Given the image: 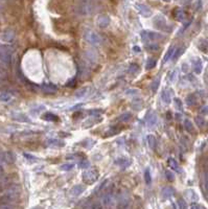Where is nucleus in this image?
Returning a JSON list of instances; mask_svg holds the SVG:
<instances>
[{"mask_svg":"<svg viewBox=\"0 0 208 209\" xmlns=\"http://www.w3.org/2000/svg\"><path fill=\"white\" fill-rule=\"evenodd\" d=\"M195 102H197V99H195V96L194 94H190L186 97V104L188 106H195Z\"/></svg>","mask_w":208,"mask_h":209,"instance_id":"nucleus-35","label":"nucleus"},{"mask_svg":"<svg viewBox=\"0 0 208 209\" xmlns=\"http://www.w3.org/2000/svg\"><path fill=\"white\" fill-rule=\"evenodd\" d=\"M205 188L208 191V171L206 173V176H205Z\"/></svg>","mask_w":208,"mask_h":209,"instance_id":"nucleus-49","label":"nucleus"},{"mask_svg":"<svg viewBox=\"0 0 208 209\" xmlns=\"http://www.w3.org/2000/svg\"><path fill=\"white\" fill-rule=\"evenodd\" d=\"M183 50H184V49L183 48H179V49H177V50H175V52H174V55L172 57V59L174 61H176L177 59H178L180 55H182V52H183Z\"/></svg>","mask_w":208,"mask_h":209,"instance_id":"nucleus-44","label":"nucleus"},{"mask_svg":"<svg viewBox=\"0 0 208 209\" xmlns=\"http://www.w3.org/2000/svg\"><path fill=\"white\" fill-rule=\"evenodd\" d=\"M161 99L163 101V102H165L167 105L170 104V102H172V96H170L169 90H163L162 94H161Z\"/></svg>","mask_w":208,"mask_h":209,"instance_id":"nucleus-20","label":"nucleus"},{"mask_svg":"<svg viewBox=\"0 0 208 209\" xmlns=\"http://www.w3.org/2000/svg\"><path fill=\"white\" fill-rule=\"evenodd\" d=\"M154 25H155V27H157L158 29L164 30V32H167V33H169L170 30H172V27L167 24L165 18L163 16H161V15H158V16L154 19Z\"/></svg>","mask_w":208,"mask_h":209,"instance_id":"nucleus-7","label":"nucleus"},{"mask_svg":"<svg viewBox=\"0 0 208 209\" xmlns=\"http://www.w3.org/2000/svg\"><path fill=\"white\" fill-rule=\"evenodd\" d=\"M2 173H3V170H2V166L0 165V176L2 175Z\"/></svg>","mask_w":208,"mask_h":209,"instance_id":"nucleus-58","label":"nucleus"},{"mask_svg":"<svg viewBox=\"0 0 208 209\" xmlns=\"http://www.w3.org/2000/svg\"><path fill=\"white\" fill-rule=\"evenodd\" d=\"M144 180L147 184H151L152 182V177H151V170L150 168H147L144 171Z\"/></svg>","mask_w":208,"mask_h":209,"instance_id":"nucleus-38","label":"nucleus"},{"mask_svg":"<svg viewBox=\"0 0 208 209\" xmlns=\"http://www.w3.org/2000/svg\"><path fill=\"white\" fill-rule=\"evenodd\" d=\"M12 99V94L10 92H1L0 93V101L1 102H10Z\"/></svg>","mask_w":208,"mask_h":209,"instance_id":"nucleus-30","label":"nucleus"},{"mask_svg":"<svg viewBox=\"0 0 208 209\" xmlns=\"http://www.w3.org/2000/svg\"><path fill=\"white\" fill-rule=\"evenodd\" d=\"M145 121H147V124L148 127L155 126L157 123V115L155 114L153 111H150L147 114V119H145Z\"/></svg>","mask_w":208,"mask_h":209,"instance_id":"nucleus-13","label":"nucleus"},{"mask_svg":"<svg viewBox=\"0 0 208 209\" xmlns=\"http://www.w3.org/2000/svg\"><path fill=\"white\" fill-rule=\"evenodd\" d=\"M175 50H176V49H175V47H174V46H172V47L169 48V50L166 51L165 55L163 57V63H166V62L173 57V55H174V52H175Z\"/></svg>","mask_w":208,"mask_h":209,"instance_id":"nucleus-27","label":"nucleus"},{"mask_svg":"<svg viewBox=\"0 0 208 209\" xmlns=\"http://www.w3.org/2000/svg\"><path fill=\"white\" fill-rule=\"evenodd\" d=\"M174 102H175V106H176V108L178 109V110L181 111V110H182V102L180 101L179 98H175V99H174Z\"/></svg>","mask_w":208,"mask_h":209,"instance_id":"nucleus-46","label":"nucleus"},{"mask_svg":"<svg viewBox=\"0 0 208 209\" xmlns=\"http://www.w3.org/2000/svg\"><path fill=\"white\" fill-rule=\"evenodd\" d=\"M32 209H43L41 206H35V207H33Z\"/></svg>","mask_w":208,"mask_h":209,"instance_id":"nucleus-56","label":"nucleus"},{"mask_svg":"<svg viewBox=\"0 0 208 209\" xmlns=\"http://www.w3.org/2000/svg\"><path fill=\"white\" fill-rule=\"evenodd\" d=\"M176 1H181V2H188L190 0H176Z\"/></svg>","mask_w":208,"mask_h":209,"instance_id":"nucleus-57","label":"nucleus"},{"mask_svg":"<svg viewBox=\"0 0 208 209\" xmlns=\"http://www.w3.org/2000/svg\"><path fill=\"white\" fill-rule=\"evenodd\" d=\"M190 209H201V207L198 204H192L190 206Z\"/></svg>","mask_w":208,"mask_h":209,"instance_id":"nucleus-52","label":"nucleus"},{"mask_svg":"<svg viewBox=\"0 0 208 209\" xmlns=\"http://www.w3.org/2000/svg\"><path fill=\"white\" fill-rule=\"evenodd\" d=\"M163 1H169V0H163Z\"/></svg>","mask_w":208,"mask_h":209,"instance_id":"nucleus-60","label":"nucleus"},{"mask_svg":"<svg viewBox=\"0 0 208 209\" xmlns=\"http://www.w3.org/2000/svg\"><path fill=\"white\" fill-rule=\"evenodd\" d=\"M165 176H166L167 180H169V181H174V179H175V176H174V174L172 173V171H169V170L165 171Z\"/></svg>","mask_w":208,"mask_h":209,"instance_id":"nucleus-47","label":"nucleus"},{"mask_svg":"<svg viewBox=\"0 0 208 209\" xmlns=\"http://www.w3.org/2000/svg\"><path fill=\"white\" fill-rule=\"evenodd\" d=\"M122 209H129L128 207H126V208H122Z\"/></svg>","mask_w":208,"mask_h":209,"instance_id":"nucleus-59","label":"nucleus"},{"mask_svg":"<svg viewBox=\"0 0 208 209\" xmlns=\"http://www.w3.org/2000/svg\"><path fill=\"white\" fill-rule=\"evenodd\" d=\"M131 117H132V114L130 113V112H126V113L120 115L117 119H118V121H122V123H126V121L131 119Z\"/></svg>","mask_w":208,"mask_h":209,"instance_id":"nucleus-31","label":"nucleus"},{"mask_svg":"<svg viewBox=\"0 0 208 209\" xmlns=\"http://www.w3.org/2000/svg\"><path fill=\"white\" fill-rule=\"evenodd\" d=\"M74 167V164L73 163H65L63 165H61V170H65V171H68V170H71L72 168Z\"/></svg>","mask_w":208,"mask_h":209,"instance_id":"nucleus-42","label":"nucleus"},{"mask_svg":"<svg viewBox=\"0 0 208 209\" xmlns=\"http://www.w3.org/2000/svg\"><path fill=\"white\" fill-rule=\"evenodd\" d=\"M0 209H15V206L12 203L1 202L0 203Z\"/></svg>","mask_w":208,"mask_h":209,"instance_id":"nucleus-41","label":"nucleus"},{"mask_svg":"<svg viewBox=\"0 0 208 209\" xmlns=\"http://www.w3.org/2000/svg\"><path fill=\"white\" fill-rule=\"evenodd\" d=\"M114 162H115L116 165H118V166L122 167V168H127L128 166H130V164H131V161H130L129 159L126 158V157H119V158H117Z\"/></svg>","mask_w":208,"mask_h":209,"instance_id":"nucleus-14","label":"nucleus"},{"mask_svg":"<svg viewBox=\"0 0 208 209\" xmlns=\"http://www.w3.org/2000/svg\"><path fill=\"white\" fill-rule=\"evenodd\" d=\"M145 49H147L148 51L153 52V51H156V50L159 49V45L155 42H151V43H148V44L145 45Z\"/></svg>","mask_w":208,"mask_h":209,"instance_id":"nucleus-28","label":"nucleus"},{"mask_svg":"<svg viewBox=\"0 0 208 209\" xmlns=\"http://www.w3.org/2000/svg\"><path fill=\"white\" fill-rule=\"evenodd\" d=\"M75 12L80 16H88V15H91L94 12V5L89 0H85V1L80 2L76 5Z\"/></svg>","mask_w":208,"mask_h":209,"instance_id":"nucleus-2","label":"nucleus"},{"mask_svg":"<svg viewBox=\"0 0 208 209\" xmlns=\"http://www.w3.org/2000/svg\"><path fill=\"white\" fill-rule=\"evenodd\" d=\"M110 21L111 20L109 16H107V15H99L97 19H96V24L101 29H106V27L109 26Z\"/></svg>","mask_w":208,"mask_h":209,"instance_id":"nucleus-11","label":"nucleus"},{"mask_svg":"<svg viewBox=\"0 0 208 209\" xmlns=\"http://www.w3.org/2000/svg\"><path fill=\"white\" fill-rule=\"evenodd\" d=\"M47 145L49 146H55V148H63L65 145V142L59 139H50L47 141Z\"/></svg>","mask_w":208,"mask_h":209,"instance_id":"nucleus-21","label":"nucleus"},{"mask_svg":"<svg viewBox=\"0 0 208 209\" xmlns=\"http://www.w3.org/2000/svg\"><path fill=\"white\" fill-rule=\"evenodd\" d=\"M14 38H15V34H14L13 30H11V29L4 30L3 34H2V36H1V40L3 42H7V43H11L14 40Z\"/></svg>","mask_w":208,"mask_h":209,"instance_id":"nucleus-12","label":"nucleus"},{"mask_svg":"<svg viewBox=\"0 0 208 209\" xmlns=\"http://www.w3.org/2000/svg\"><path fill=\"white\" fill-rule=\"evenodd\" d=\"M176 74H177V71H174V72H172V74H170V79L169 80L172 81V82H173V81H175V76H176Z\"/></svg>","mask_w":208,"mask_h":209,"instance_id":"nucleus-50","label":"nucleus"},{"mask_svg":"<svg viewBox=\"0 0 208 209\" xmlns=\"http://www.w3.org/2000/svg\"><path fill=\"white\" fill-rule=\"evenodd\" d=\"M133 49H134V51L140 52V48H139V47H134V48H133Z\"/></svg>","mask_w":208,"mask_h":209,"instance_id":"nucleus-55","label":"nucleus"},{"mask_svg":"<svg viewBox=\"0 0 208 209\" xmlns=\"http://www.w3.org/2000/svg\"><path fill=\"white\" fill-rule=\"evenodd\" d=\"M195 123H197V126L199 128H204L205 126H206V121H205L204 118L201 117V116L195 117Z\"/></svg>","mask_w":208,"mask_h":209,"instance_id":"nucleus-36","label":"nucleus"},{"mask_svg":"<svg viewBox=\"0 0 208 209\" xmlns=\"http://www.w3.org/2000/svg\"><path fill=\"white\" fill-rule=\"evenodd\" d=\"M12 57H13V49L8 45L0 46V61L4 64H11Z\"/></svg>","mask_w":208,"mask_h":209,"instance_id":"nucleus-5","label":"nucleus"},{"mask_svg":"<svg viewBox=\"0 0 208 209\" xmlns=\"http://www.w3.org/2000/svg\"><path fill=\"white\" fill-rule=\"evenodd\" d=\"M84 191H85V186H83V185H75V186H73L72 188H71L70 193H71V196H79L80 195H82Z\"/></svg>","mask_w":208,"mask_h":209,"instance_id":"nucleus-17","label":"nucleus"},{"mask_svg":"<svg viewBox=\"0 0 208 209\" xmlns=\"http://www.w3.org/2000/svg\"><path fill=\"white\" fill-rule=\"evenodd\" d=\"M84 39L92 45H99L101 43V37L92 29H86L84 33Z\"/></svg>","mask_w":208,"mask_h":209,"instance_id":"nucleus-4","label":"nucleus"},{"mask_svg":"<svg viewBox=\"0 0 208 209\" xmlns=\"http://www.w3.org/2000/svg\"><path fill=\"white\" fill-rule=\"evenodd\" d=\"M141 39L144 43L152 42V41H159V40L163 39V36L160 35V34L154 33V32H148V30H144V32L141 33Z\"/></svg>","mask_w":208,"mask_h":209,"instance_id":"nucleus-6","label":"nucleus"},{"mask_svg":"<svg viewBox=\"0 0 208 209\" xmlns=\"http://www.w3.org/2000/svg\"><path fill=\"white\" fill-rule=\"evenodd\" d=\"M192 67H194V70L195 73H201L202 71V62L200 59H197V60H195L192 62Z\"/></svg>","mask_w":208,"mask_h":209,"instance_id":"nucleus-24","label":"nucleus"},{"mask_svg":"<svg viewBox=\"0 0 208 209\" xmlns=\"http://www.w3.org/2000/svg\"><path fill=\"white\" fill-rule=\"evenodd\" d=\"M16 160V156L13 152H3L0 153V165L14 163Z\"/></svg>","mask_w":208,"mask_h":209,"instance_id":"nucleus-8","label":"nucleus"},{"mask_svg":"<svg viewBox=\"0 0 208 209\" xmlns=\"http://www.w3.org/2000/svg\"><path fill=\"white\" fill-rule=\"evenodd\" d=\"M184 128L185 130L189 133H194V126H192V123L189 119L184 120Z\"/></svg>","mask_w":208,"mask_h":209,"instance_id":"nucleus-34","label":"nucleus"},{"mask_svg":"<svg viewBox=\"0 0 208 209\" xmlns=\"http://www.w3.org/2000/svg\"><path fill=\"white\" fill-rule=\"evenodd\" d=\"M3 76H4V73H2L1 69H0V80H1V79H3Z\"/></svg>","mask_w":208,"mask_h":209,"instance_id":"nucleus-54","label":"nucleus"},{"mask_svg":"<svg viewBox=\"0 0 208 209\" xmlns=\"http://www.w3.org/2000/svg\"><path fill=\"white\" fill-rule=\"evenodd\" d=\"M157 64V59L156 58H148L147 60V64H145V68H147L148 70L150 69H153V68L156 66Z\"/></svg>","mask_w":208,"mask_h":209,"instance_id":"nucleus-25","label":"nucleus"},{"mask_svg":"<svg viewBox=\"0 0 208 209\" xmlns=\"http://www.w3.org/2000/svg\"><path fill=\"white\" fill-rule=\"evenodd\" d=\"M159 84H160V77L157 76L156 79H154V81L151 84V89L153 92H156L158 88H159Z\"/></svg>","mask_w":208,"mask_h":209,"instance_id":"nucleus-29","label":"nucleus"},{"mask_svg":"<svg viewBox=\"0 0 208 209\" xmlns=\"http://www.w3.org/2000/svg\"><path fill=\"white\" fill-rule=\"evenodd\" d=\"M89 161L87 160V159H83V160H80L79 162V166L82 168V170H87V168H89Z\"/></svg>","mask_w":208,"mask_h":209,"instance_id":"nucleus-37","label":"nucleus"},{"mask_svg":"<svg viewBox=\"0 0 208 209\" xmlns=\"http://www.w3.org/2000/svg\"><path fill=\"white\" fill-rule=\"evenodd\" d=\"M120 132V129H117V127L115 128H111L109 131H107L106 133H105V136L106 137H110V136H114L116 135V134H118Z\"/></svg>","mask_w":208,"mask_h":209,"instance_id":"nucleus-33","label":"nucleus"},{"mask_svg":"<svg viewBox=\"0 0 208 209\" xmlns=\"http://www.w3.org/2000/svg\"><path fill=\"white\" fill-rule=\"evenodd\" d=\"M173 195H174V189L172 187H165V188H163L162 191H161V196H162L163 199H169Z\"/></svg>","mask_w":208,"mask_h":209,"instance_id":"nucleus-22","label":"nucleus"},{"mask_svg":"<svg viewBox=\"0 0 208 209\" xmlns=\"http://www.w3.org/2000/svg\"><path fill=\"white\" fill-rule=\"evenodd\" d=\"M199 48H200L202 51L207 52V51H208V41L202 40L201 43H200V45H199Z\"/></svg>","mask_w":208,"mask_h":209,"instance_id":"nucleus-40","label":"nucleus"},{"mask_svg":"<svg viewBox=\"0 0 208 209\" xmlns=\"http://www.w3.org/2000/svg\"><path fill=\"white\" fill-rule=\"evenodd\" d=\"M174 17H175L176 20L178 21H184L186 19V13L184 10L180 8H177L175 11H174Z\"/></svg>","mask_w":208,"mask_h":209,"instance_id":"nucleus-15","label":"nucleus"},{"mask_svg":"<svg viewBox=\"0 0 208 209\" xmlns=\"http://www.w3.org/2000/svg\"><path fill=\"white\" fill-rule=\"evenodd\" d=\"M167 164H169V166L172 168L173 170L177 171V173H180V167H179V164L178 162H177L174 158H169L167 159Z\"/></svg>","mask_w":208,"mask_h":209,"instance_id":"nucleus-19","label":"nucleus"},{"mask_svg":"<svg viewBox=\"0 0 208 209\" xmlns=\"http://www.w3.org/2000/svg\"><path fill=\"white\" fill-rule=\"evenodd\" d=\"M12 117H13L14 120H17V121H20V123H29V117L25 116L24 114H21V113H13L12 114Z\"/></svg>","mask_w":208,"mask_h":209,"instance_id":"nucleus-18","label":"nucleus"},{"mask_svg":"<svg viewBox=\"0 0 208 209\" xmlns=\"http://www.w3.org/2000/svg\"><path fill=\"white\" fill-rule=\"evenodd\" d=\"M82 178H83L84 183L91 185V184L95 183L96 181H97L98 171H97V170H95V168H89V170H86L84 171L82 175Z\"/></svg>","mask_w":208,"mask_h":209,"instance_id":"nucleus-3","label":"nucleus"},{"mask_svg":"<svg viewBox=\"0 0 208 209\" xmlns=\"http://www.w3.org/2000/svg\"><path fill=\"white\" fill-rule=\"evenodd\" d=\"M74 84H75V81H73V82L72 81H70V82L67 84V87H71V85H74Z\"/></svg>","mask_w":208,"mask_h":209,"instance_id":"nucleus-53","label":"nucleus"},{"mask_svg":"<svg viewBox=\"0 0 208 209\" xmlns=\"http://www.w3.org/2000/svg\"><path fill=\"white\" fill-rule=\"evenodd\" d=\"M19 196H20L19 185H11L3 191L0 200H1V202L12 203L16 201V200L19 198Z\"/></svg>","mask_w":208,"mask_h":209,"instance_id":"nucleus-1","label":"nucleus"},{"mask_svg":"<svg viewBox=\"0 0 208 209\" xmlns=\"http://www.w3.org/2000/svg\"><path fill=\"white\" fill-rule=\"evenodd\" d=\"M114 202V196L111 191L105 192L102 196L101 198V201H99V204H101V207H109L113 204Z\"/></svg>","mask_w":208,"mask_h":209,"instance_id":"nucleus-9","label":"nucleus"},{"mask_svg":"<svg viewBox=\"0 0 208 209\" xmlns=\"http://www.w3.org/2000/svg\"><path fill=\"white\" fill-rule=\"evenodd\" d=\"M178 206H179V209H188L187 203H186L183 199L178 200Z\"/></svg>","mask_w":208,"mask_h":209,"instance_id":"nucleus-43","label":"nucleus"},{"mask_svg":"<svg viewBox=\"0 0 208 209\" xmlns=\"http://www.w3.org/2000/svg\"><path fill=\"white\" fill-rule=\"evenodd\" d=\"M140 91H139L138 89H128L126 91V95L127 96H135V95H138Z\"/></svg>","mask_w":208,"mask_h":209,"instance_id":"nucleus-39","label":"nucleus"},{"mask_svg":"<svg viewBox=\"0 0 208 209\" xmlns=\"http://www.w3.org/2000/svg\"><path fill=\"white\" fill-rule=\"evenodd\" d=\"M24 157L27 158V159H29V160H30V159H34V160H36V158L34 157V156H32V155H29V154H24Z\"/></svg>","mask_w":208,"mask_h":209,"instance_id":"nucleus-51","label":"nucleus"},{"mask_svg":"<svg viewBox=\"0 0 208 209\" xmlns=\"http://www.w3.org/2000/svg\"><path fill=\"white\" fill-rule=\"evenodd\" d=\"M139 69V67H138V65L137 64H131L130 65V72L131 73H135V72H137V70Z\"/></svg>","mask_w":208,"mask_h":209,"instance_id":"nucleus-45","label":"nucleus"},{"mask_svg":"<svg viewBox=\"0 0 208 209\" xmlns=\"http://www.w3.org/2000/svg\"><path fill=\"white\" fill-rule=\"evenodd\" d=\"M42 91L44 93H47V94H54L58 91V88L55 85H50V84H46V85H43L41 87Z\"/></svg>","mask_w":208,"mask_h":209,"instance_id":"nucleus-16","label":"nucleus"},{"mask_svg":"<svg viewBox=\"0 0 208 209\" xmlns=\"http://www.w3.org/2000/svg\"><path fill=\"white\" fill-rule=\"evenodd\" d=\"M101 110H89L88 111V114L89 115H94V116H97V115H99L101 113Z\"/></svg>","mask_w":208,"mask_h":209,"instance_id":"nucleus-48","label":"nucleus"},{"mask_svg":"<svg viewBox=\"0 0 208 209\" xmlns=\"http://www.w3.org/2000/svg\"><path fill=\"white\" fill-rule=\"evenodd\" d=\"M42 118L46 121H59V116H57L55 114L50 113V112H46L42 116Z\"/></svg>","mask_w":208,"mask_h":209,"instance_id":"nucleus-23","label":"nucleus"},{"mask_svg":"<svg viewBox=\"0 0 208 209\" xmlns=\"http://www.w3.org/2000/svg\"><path fill=\"white\" fill-rule=\"evenodd\" d=\"M88 94V88H82L80 89L79 91L75 92V96L77 98H83Z\"/></svg>","mask_w":208,"mask_h":209,"instance_id":"nucleus-32","label":"nucleus"},{"mask_svg":"<svg viewBox=\"0 0 208 209\" xmlns=\"http://www.w3.org/2000/svg\"><path fill=\"white\" fill-rule=\"evenodd\" d=\"M135 8H136V10H137L138 13L143 17H151L152 14H153V12H152L151 8L145 4H141V3L136 4Z\"/></svg>","mask_w":208,"mask_h":209,"instance_id":"nucleus-10","label":"nucleus"},{"mask_svg":"<svg viewBox=\"0 0 208 209\" xmlns=\"http://www.w3.org/2000/svg\"><path fill=\"white\" fill-rule=\"evenodd\" d=\"M147 141H148V146L154 149H155V145H156V138H155V136L153 134H148V137H147Z\"/></svg>","mask_w":208,"mask_h":209,"instance_id":"nucleus-26","label":"nucleus"}]
</instances>
